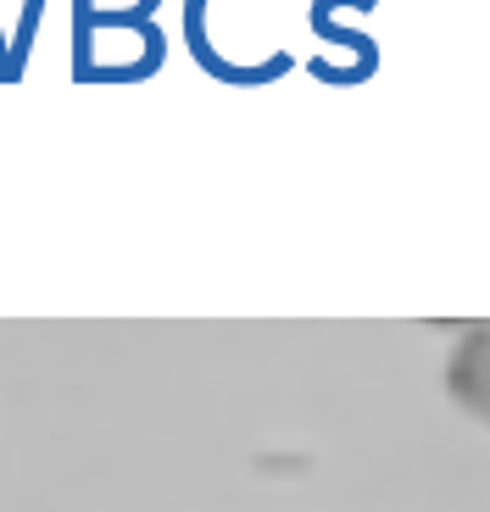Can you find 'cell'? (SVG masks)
I'll return each instance as SVG.
<instances>
[{"label": "cell", "instance_id": "1", "mask_svg": "<svg viewBox=\"0 0 490 512\" xmlns=\"http://www.w3.org/2000/svg\"><path fill=\"white\" fill-rule=\"evenodd\" d=\"M207 6H212V0H184V45H190L195 67H201L212 84H240V90H257V84H279L290 67H301L290 51H273V56H262V62H251V67L229 62V56L212 45V34H207Z\"/></svg>", "mask_w": 490, "mask_h": 512}, {"label": "cell", "instance_id": "2", "mask_svg": "<svg viewBox=\"0 0 490 512\" xmlns=\"http://www.w3.org/2000/svg\"><path fill=\"white\" fill-rule=\"evenodd\" d=\"M340 12H379V0H312V12H307V28L323 39V45L351 51V62L329 78L335 90H351V84H368V78L379 73V45H374V34L340 23Z\"/></svg>", "mask_w": 490, "mask_h": 512}, {"label": "cell", "instance_id": "3", "mask_svg": "<svg viewBox=\"0 0 490 512\" xmlns=\"http://www.w3.org/2000/svg\"><path fill=\"white\" fill-rule=\"evenodd\" d=\"M39 17H45V0H23L17 34H6V78H0V84H17V78L28 73V56H34V39H39Z\"/></svg>", "mask_w": 490, "mask_h": 512}, {"label": "cell", "instance_id": "4", "mask_svg": "<svg viewBox=\"0 0 490 512\" xmlns=\"http://www.w3.org/2000/svg\"><path fill=\"white\" fill-rule=\"evenodd\" d=\"M0 78H6V28H0Z\"/></svg>", "mask_w": 490, "mask_h": 512}]
</instances>
